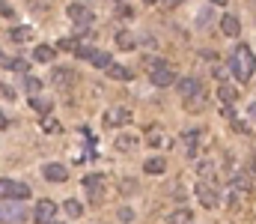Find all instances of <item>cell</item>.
Returning a JSON list of instances; mask_svg holds the SVG:
<instances>
[{
  "instance_id": "1",
  "label": "cell",
  "mask_w": 256,
  "mask_h": 224,
  "mask_svg": "<svg viewBox=\"0 0 256 224\" xmlns=\"http://www.w3.org/2000/svg\"><path fill=\"white\" fill-rule=\"evenodd\" d=\"M254 69H256V57H254V51H250V45L238 42L232 48V54H230V72L236 75L242 84H248L254 78Z\"/></svg>"
},
{
  "instance_id": "2",
  "label": "cell",
  "mask_w": 256,
  "mask_h": 224,
  "mask_svg": "<svg viewBox=\"0 0 256 224\" xmlns=\"http://www.w3.org/2000/svg\"><path fill=\"white\" fill-rule=\"evenodd\" d=\"M84 191H86V197H90V203H102V197H104V176L102 173H90V176H84Z\"/></svg>"
},
{
  "instance_id": "3",
  "label": "cell",
  "mask_w": 256,
  "mask_h": 224,
  "mask_svg": "<svg viewBox=\"0 0 256 224\" xmlns=\"http://www.w3.org/2000/svg\"><path fill=\"white\" fill-rule=\"evenodd\" d=\"M196 200L202 203V209H214V206L220 203V194H218L214 182H208V179H200V185H196Z\"/></svg>"
},
{
  "instance_id": "4",
  "label": "cell",
  "mask_w": 256,
  "mask_h": 224,
  "mask_svg": "<svg viewBox=\"0 0 256 224\" xmlns=\"http://www.w3.org/2000/svg\"><path fill=\"white\" fill-rule=\"evenodd\" d=\"M0 191H3V200H27L33 191H30V185H24V182H12V179H3L0 182Z\"/></svg>"
},
{
  "instance_id": "5",
  "label": "cell",
  "mask_w": 256,
  "mask_h": 224,
  "mask_svg": "<svg viewBox=\"0 0 256 224\" xmlns=\"http://www.w3.org/2000/svg\"><path fill=\"white\" fill-rule=\"evenodd\" d=\"M0 218H3V224H21L24 218H27V212L18 206V200H3Z\"/></svg>"
},
{
  "instance_id": "6",
  "label": "cell",
  "mask_w": 256,
  "mask_h": 224,
  "mask_svg": "<svg viewBox=\"0 0 256 224\" xmlns=\"http://www.w3.org/2000/svg\"><path fill=\"white\" fill-rule=\"evenodd\" d=\"M54 215H57V203H54V200H39V203H36V209H33L36 224H51Z\"/></svg>"
},
{
  "instance_id": "7",
  "label": "cell",
  "mask_w": 256,
  "mask_h": 224,
  "mask_svg": "<svg viewBox=\"0 0 256 224\" xmlns=\"http://www.w3.org/2000/svg\"><path fill=\"white\" fill-rule=\"evenodd\" d=\"M66 15H68L74 24H80V27H86V24L92 21V12H90L84 3H68V6H66Z\"/></svg>"
},
{
  "instance_id": "8",
  "label": "cell",
  "mask_w": 256,
  "mask_h": 224,
  "mask_svg": "<svg viewBox=\"0 0 256 224\" xmlns=\"http://www.w3.org/2000/svg\"><path fill=\"white\" fill-rule=\"evenodd\" d=\"M128 123H131V111H128V108H110V111L104 114V126H110V129L128 126Z\"/></svg>"
},
{
  "instance_id": "9",
  "label": "cell",
  "mask_w": 256,
  "mask_h": 224,
  "mask_svg": "<svg viewBox=\"0 0 256 224\" xmlns=\"http://www.w3.org/2000/svg\"><path fill=\"white\" fill-rule=\"evenodd\" d=\"M226 203L232 206V209H244L248 203H250V191H244V188H226Z\"/></svg>"
},
{
  "instance_id": "10",
  "label": "cell",
  "mask_w": 256,
  "mask_h": 224,
  "mask_svg": "<svg viewBox=\"0 0 256 224\" xmlns=\"http://www.w3.org/2000/svg\"><path fill=\"white\" fill-rule=\"evenodd\" d=\"M176 87H179V96H182V99H191L196 93H202V84H200L196 78H179Z\"/></svg>"
},
{
  "instance_id": "11",
  "label": "cell",
  "mask_w": 256,
  "mask_h": 224,
  "mask_svg": "<svg viewBox=\"0 0 256 224\" xmlns=\"http://www.w3.org/2000/svg\"><path fill=\"white\" fill-rule=\"evenodd\" d=\"M149 78H152V84H155V87H170V84H176V81H179V78L173 75L170 66H164V69H152Z\"/></svg>"
},
{
  "instance_id": "12",
  "label": "cell",
  "mask_w": 256,
  "mask_h": 224,
  "mask_svg": "<svg viewBox=\"0 0 256 224\" xmlns=\"http://www.w3.org/2000/svg\"><path fill=\"white\" fill-rule=\"evenodd\" d=\"M51 81H54V87H60V90H68V87L78 81V75L72 72V69H54V72H51Z\"/></svg>"
},
{
  "instance_id": "13",
  "label": "cell",
  "mask_w": 256,
  "mask_h": 224,
  "mask_svg": "<svg viewBox=\"0 0 256 224\" xmlns=\"http://www.w3.org/2000/svg\"><path fill=\"white\" fill-rule=\"evenodd\" d=\"M179 141H182L185 155H188V158H194V155H196V144H200V132H196V129H188V132H185Z\"/></svg>"
},
{
  "instance_id": "14",
  "label": "cell",
  "mask_w": 256,
  "mask_h": 224,
  "mask_svg": "<svg viewBox=\"0 0 256 224\" xmlns=\"http://www.w3.org/2000/svg\"><path fill=\"white\" fill-rule=\"evenodd\" d=\"M42 173H45V179H51V182H66V179H68L66 164H45Z\"/></svg>"
},
{
  "instance_id": "15",
  "label": "cell",
  "mask_w": 256,
  "mask_h": 224,
  "mask_svg": "<svg viewBox=\"0 0 256 224\" xmlns=\"http://www.w3.org/2000/svg\"><path fill=\"white\" fill-rule=\"evenodd\" d=\"M220 30H224L230 39H236V36L242 33V24H238V18H236V15H230V12H226V15L220 18Z\"/></svg>"
},
{
  "instance_id": "16",
  "label": "cell",
  "mask_w": 256,
  "mask_h": 224,
  "mask_svg": "<svg viewBox=\"0 0 256 224\" xmlns=\"http://www.w3.org/2000/svg\"><path fill=\"white\" fill-rule=\"evenodd\" d=\"M33 27H12L9 30V42H18V45H24V42H33Z\"/></svg>"
},
{
  "instance_id": "17",
  "label": "cell",
  "mask_w": 256,
  "mask_h": 224,
  "mask_svg": "<svg viewBox=\"0 0 256 224\" xmlns=\"http://www.w3.org/2000/svg\"><path fill=\"white\" fill-rule=\"evenodd\" d=\"M30 108L36 111V114H42V117H48L51 114V99H45V96H30Z\"/></svg>"
},
{
  "instance_id": "18",
  "label": "cell",
  "mask_w": 256,
  "mask_h": 224,
  "mask_svg": "<svg viewBox=\"0 0 256 224\" xmlns=\"http://www.w3.org/2000/svg\"><path fill=\"white\" fill-rule=\"evenodd\" d=\"M170 224H194V212L188 209V206H179L176 212H170V218H167Z\"/></svg>"
},
{
  "instance_id": "19",
  "label": "cell",
  "mask_w": 256,
  "mask_h": 224,
  "mask_svg": "<svg viewBox=\"0 0 256 224\" xmlns=\"http://www.w3.org/2000/svg\"><path fill=\"white\" fill-rule=\"evenodd\" d=\"M143 170H146V173H152V176H158V173H164V170H167V161H164L161 155H155V158H146Z\"/></svg>"
},
{
  "instance_id": "20",
  "label": "cell",
  "mask_w": 256,
  "mask_h": 224,
  "mask_svg": "<svg viewBox=\"0 0 256 224\" xmlns=\"http://www.w3.org/2000/svg\"><path fill=\"white\" fill-rule=\"evenodd\" d=\"M90 63H92L96 69H110V66H114V60H110V54H108V51H96Z\"/></svg>"
},
{
  "instance_id": "21",
  "label": "cell",
  "mask_w": 256,
  "mask_h": 224,
  "mask_svg": "<svg viewBox=\"0 0 256 224\" xmlns=\"http://www.w3.org/2000/svg\"><path fill=\"white\" fill-rule=\"evenodd\" d=\"M218 96H220V102H224V105H232V102H236V96H238V90H236V87H230V84H220V87H218Z\"/></svg>"
},
{
  "instance_id": "22",
  "label": "cell",
  "mask_w": 256,
  "mask_h": 224,
  "mask_svg": "<svg viewBox=\"0 0 256 224\" xmlns=\"http://www.w3.org/2000/svg\"><path fill=\"white\" fill-rule=\"evenodd\" d=\"M108 75H110L114 81H131V69L122 66V63H114V66L108 69Z\"/></svg>"
},
{
  "instance_id": "23",
  "label": "cell",
  "mask_w": 256,
  "mask_h": 224,
  "mask_svg": "<svg viewBox=\"0 0 256 224\" xmlns=\"http://www.w3.org/2000/svg\"><path fill=\"white\" fill-rule=\"evenodd\" d=\"M63 209H66V215H68V218H80V215H84V206H80V200H74V197H72V200H66Z\"/></svg>"
},
{
  "instance_id": "24",
  "label": "cell",
  "mask_w": 256,
  "mask_h": 224,
  "mask_svg": "<svg viewBox=\"0 0 256 224\" xmlns=\"http://www.w3.org/2000/svg\"><path fill=\"white\" fill-rule=\"evenodd\" d=\"M134 147H137V138H134V135H120V138H116V149L131 152Z\"/></svg>"
},
{
  "instance_id": "25",
  "label": "cell",
  "mask_w": 256,
  "mask_h": 224,
  "mask_svg": "<svg viewBox=\"0 0 256 224\" xmlns=\"http://www.w3.org/2000/svg\"><path fill=\"white\" fill-rule=\"evenodd\" d=\"M185 108H188V111L206 108V93H196V96H191V99H185Z\"/></svg>"
},
{
  "instance_id": "26",
  "label": "cell",
  "mask_w": 256,
  "mask_h": 224,
  "mask_svg": "<svg viewBox=\"0 0 256 224\" xmlns=\"http://www.w3.org/2000/svg\"><path fill=\"white\" fill-rule=\"evenodd\" d=\"M36 60H39V63H51V60H54V48L39 45V48H36Z\"/></svg>"
},
{
  "instance_id": "27",
  "label": "cell",
  "mask_w": 256,
  "mask_h": 224,
  "mask_svg": "<svg viewBox=\"0 0 256 224\" xmlns=\"http://www.w3.org/2000/svg\"><path fill=\"white\" fill-rule=\"evenodd\" d=\"M116 45H120L122 51H131L137 42H134V36H131V33H116Z\"/></svg>"
},
{
  "instance_id": "28",
  "label": "cell",
  "mask_w": 256,
  "mask_h": 224,
  "mask_svg": "<svg viewBox=\"0 0 256 224\" xmlns=\"http://www.w3.org/2000/svg\"><path fill=\"white\" fill-rule=\"evenodd\" d=\"M24 90H30L33 96H39V90H42V81H39V78H33V75H27V78H24Z\"/></svg>"
},
{
  "instance_id": "29",
  "label": "cell",
  "mask_w": 256,
  "mask_h": 224,
  "mask_svg": "<svg viewBox=\"0 0 256 224\" xmlns=\"http://www.w3.org/2000/svg\"><path fill=\"white\" fill-rule=\"evenodd\" d=\"M196 170H200V176H202V179H208V182H212V176H214L212 161H200V164H196Z\"/></svg>"
},
{
  "instance_id": "30",
  "label": "cell",
  "mask_w": 256,
  "mask_h": 224,
  "mask_svg": "<svg viewBox=\"0 0 256 224\" xmlns=\"http://www.w3.org/2000/svg\"><path fill=\"white\" fill-rule=\"evenodd\" d=\"M42 129H45V132H60V123L48 114V117H42Z\"/></svg>"
},
{
  "instance_id": "31",
  "label": "cell",
  "mask_w": 256,
  "mask_h": 224,
  "mask_svg": "<svg viewBox=\"0 0 256 224\" xmlns=\"http://www.w3.org/2000/svg\"><path fill=\"white\" fill-rule=\"evenodd\" d=\"M92 54H96V51H92L90 45H78V51H74V57H80V60H92Z\"/></svg>"
},
{
  "instance_id": "32",
  "label": "cell",
  "mask_w": 256,
  "mask_h": 224,
  "mask_svg": "<svg viewBox=\"0 0 256 224\" xmlns=\"http://www.w3.org/2000/svg\"><path fill=\"white\" fill-rule=\"evenodd\" d=\"M146 144H149V147H161V144H164V135H161V132H149Z\"/></svg>"
},
{
  "instance_id": "33",
  "label": "cell",
  "mask_w": 256,
  "mask_h": 224,
  "mask_svg": "<svg viewBox=\"0 0 256 224\" xmlns=\"http://www.w3.org/2000/svg\"><path fill=\"white\" fill-rule=\"evenodd\" d=\"M196 24H200V27H208V24H212V12H208V9H202V12L196 15Z\"/></svg>"
},
{
  "instance_id": "34",
  "label": "cell",
  "mask_w": 256,
  "mask_h": 224,
  "mask_svg": "<svg viewBox=\"0 0 256 224\" xmlns=\"http://www.w3.org/2000/svg\"><path fill=\"white\" fill-rule=\"evenodd\" d=\"M57 45H60L63 51H78V42H74V39H60Z\"/></svg>"
},
{
  "instance_id": "35",
  "label": "cell",
  "mask_w": 256,
  "mask_h": 224,
  "mask_svg": "<svg viewBox=\"0 0 256 224\" xmlns=\"http://www.w3.org/2000/svg\"><path fill=\"white\" fill-rule=\"evenodd\" d=\"M220 114H224V120H230V123H232V120H238V117H236V111H232V105H224V111H220Z\"/></svg>"
},
{
  "instance_id": "36",
  "label": "cell",
  "mask_w": 256,
  "mask_h": 224,
  "mask_svg": "<svg viewBox=\"0 0 256 224\" xmlns=\"http://www.w3.org/2000/svg\"><path fill=\"white\" fill-rule=\"evenodd\" d=\"M0 90H3V99H6V102H9V99H12V102H15V90H12V87H9V84H3V87H0Z\"/></svg>"
},
{
  "instance_id": "37",
  "label": "cell",
  "mask_w": 256,
  "mask_h": 224,
  "mask_svg": "<svg viewBox=\"0 0 256 224\" xmlns=\"http://www.w3.org/2000/svg\"><path fill=\"white\" fill-rule=\"evenodd\" d=\"M232 129H236V132H250L248 123H242V120H232Z\"/></svg>"
},
{
  "instance_id": "38",
  "label": "cell",
  "mask_w": 256,
  "mask_h": 224,
  "mask_svg": "<svg viewBox=\"0 0 256 224\" xmlns=\"http://www.w3.org/2000/svg\"><path fill=\"white\" fill-rule=\"evenodd\" d=\"M134 188H137V182H134V179H126V182H122V191H134Z\"/></svg>"
},
{
  "instance_id": "39",
  "label": "cell",
  "mask_w": 256,
  "mask_h": 224,
  "mask_svg": "<svg viewBox=\"0 0 256 224\" xmlns=\"http://www.w3.org/2000/svg\"><path fill=\"white\" fill-rule=\"evenodd\" d=\"M0 9H3V15H6V18H12V6H9V3H6V0H3V3H0Z\"/></svg>"
},
{
  "instance_id": "40",
  "label": "cell",
  "mask_w": 256,
  "mask_h": 224,
  "mask_svg": "<svg viewBox=\"0 0 256 224\" xmlns=\"http://www.w3.org/2000/svg\"><path fill=\"white\" fill-rule=\"evenodd\" d=\"M120 15H122V18H134V9H128V6H122V9H120Z\"/></svg>"
},
{
  "instance_id": "41",
  "label": "cell",
  "mask_w": 256,
  "mask_h": 224,
  "mask_svg": "<svg viewBox=\"0 0 256 224\" xmlns=\"http://www.w3.org/2000/svg\"><path fill=\"white\" fill-rule=\"evenodd\" d=\"M120 218H122V221H128V218H134V212H131V209H120Z\"/></svg>"
},
{
  "instance_id": "42",
  "label": "cell",
  "mask_w": 256,
  "mask_h": 224,
  "mask_svg": "<svg viewBox=\"0 0 256 224\" xmlns=\"http://www.w3.org/2000/svg\"><path fill=\"white\" fill-rule=\"evenodd\" d=\"M212 72H214V78H220V81H224V75H226V72H224V66H214Z\"/></svg>"
},
{
  "instance_id": "43",
  "label": "cell",
  "mask_w": 256,
  "mask_h": 224,
  "mask_svg": "<svg viewBox=\"0 0 256 224\" xmlns=\"http://www.w3.org/2000/svg\"><path fill=\"white\" fill-rule=\"evenodd\" d=\"M248 114H250V117L256 120V102H250V108H248Z\"/></svg>"
},
{
  "instance_id": "44",
  "label": "cell",
  "mask_w": 256,
  "mask_h": 224,
  "mask_svg": "<svg viewBox=\"0 0 256 224\" xmlns=\"http://www.w3.org/2000/svg\"><path fill=\"white\" fill-rule=\"evenodd\" d=\"M176 3H182V0H167V6H176Z\"/></svg>"
},
{
  "instance_id": "45",
  "label": "cell",
  "mask_w": 256,
  "mask_h": 224,
  "mask_svg": "<svg viewBox=\"0 0 256 224\" xmlns=\"http://www.w3.org/2000/svg\"><path fill=\"white\" fill-rule=\"evenodd\" d=\"M212 3H218V6H224V3H226V0H212Z\"/></svg>"
},
{
  "instance_id": "46",
  "label": "cell",
  "mask_w": 256,
  "mask_h": 224,
  "mask_svg": "<svg viewBox=\"0 0 256 224\" xmlns=\"http://www.w3.org/2000/svg\"><path fill=\"white\" fill-rule=\"evenodd\" d=\"M146 3H158V0H146Z\"/></svg>"
},
{
  "instance_id": "47",
  "label": "cell",
  "mask_w": 256,
  "mask_h": 224,
  "mask_svg": "<svg viewBox=\"0 0 256 224\" xmlns=\"http://www.w3.org/2000/svg\"><path fill=\"white\" fill-rule=\"evenodd\" d=\"M51 224H63V221H51Z\"/></svg>"
}]
</instances>
